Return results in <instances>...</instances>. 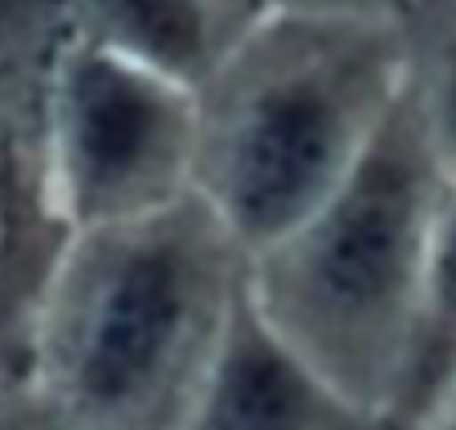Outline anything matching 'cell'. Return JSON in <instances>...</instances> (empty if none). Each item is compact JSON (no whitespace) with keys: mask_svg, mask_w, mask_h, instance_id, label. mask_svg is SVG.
<instances>
[{"mask_svg":"<svg viewBox=\"0 0 456 430\" xmlns=\"http://www.w3.org/2000/svg\"><path fill=\"white\" fill-rule=\"evenodd\" d=\"M247 292V252L197 197L72 229L28 323L50 430H183Z\"/></svg>","mask_w":456,"mask_h":430,"instance_id":"cell-1","label":"cell"},{"mask_svg":"<svg viewBox=\"0 0 456 430\" xmlns=\"http://www.w3.org/2000/svg\"><path fill=\"white\" fill-rule=\"evenodd\" d=\"M407 86L389 10L269 5L197 86L192 193L251 260L349 179Z\"/></svg>","mask_w":456,"mask_h":430,"instance_id":"cell-2","label":"cell"},{"mask_svg":"<svg viewBox=\"0 0 456 430\" xmlns=\"http://www.w3.org/2000/svg\"><path fill=\"white\" fill-rule=\"evenodd\" d=\"M447 175L411 86L367 157L305 220L247 260V301L322 381L389 421L420 314L429 229Z\"/></svg>","mask_w":456,"mask_h":430,"instance_id":"cell-3","label":"cell"},{"mask_svg":"<svg viewBox=\"0 0 456 430\" xmlns=\"http://www.w3.org/2000/svg\"><path fill=\"white\" fill-rule=\"evenodd\" d=\"M45 175L63 229L170 206L192 193L197 86L59 28L45 68Z\"/></svg>","mask_w":456,"mask_h":430,"instance_id":"cell-4","label":"cell"},{"mask_svg":"<svg viewBox=\"0 0 456 430\" xmlns=\"http://www.w3.org/2000/svg\"><path fill=\"white\" fill-rule=\"evenodd\" d=\"M63 28V19H59ZM59 28L19 63H0V345L28 363V323L68 238L45 175V68Z\"/></svg>","mask_w":456,"mask_h":430,"instance_id":"cell-5","label":"cell"},{"mask_svg":"<svg viewBox=\"0 0 456 430\" xmlns=\"http://www.w3.org/2000/svg\"><path fill=\"white\" fill-rule=\"evenodd\" d=\"M183 430H394L300 363L251 310L247 292Z\"/></svg>","mask_w":456,"mask_h":430,"instance_id":"cell-6","label":"cell"},{"mask_svg":"<svg viewBox=\"0 0 456 430\" xmlns=\"http://www.w3.org/2000/svg\"><path fill=\"white\" fill-rule=\"evenodd\" d=\"M68 28L139 63L201 86L247 23L269 10L260 0H59Z\"/></svg>","mask_w":456,"mask_h":430,"instance_id":"cell-7","label":"cell"},{"mask_svg":"<svg viewBox=\"0 0 456 430\" xmlns=\"http://www.w3.org/2000/svg\"><path fill=\"white\" fill-rule=\"evenodd\" d=\"M452 381H456V179H447L429 229L416 336H411V354H407V372L389 426L407 430L420 412H429L443 399Z\"/></svg>","mask_w":456,"mask_h":430,"instance_id":"cell-8","label":"cell"},{"mask_svg":"<svg viewBox=\"0 0 456 430\" xmlns=\"http://www.w3.org/2000/svg\"><path fill=\"white\" fill-rule=\"evenodd\" d=\"M411 103L438 170L456 179V0H447L434 41L411 45Z\"/></svg>","mask_w":456,"mask_h":430,"instance_id":"cell-9","label":"cell"},{"mask_svg":"<svg viewBox=\"0 0 456 430\" xmlns=\"http://www.w3.org/2000/svg\"><path fill=\"white\" fill-rule=\"evenodd\" d=\"M0 430H50L37 390L28 381L23 354L0 345Z\"/></svg>","mask_w":456,"mask_h":430,"instance_id":"cell-10","label":"cell"},{"mask_svg":"<svg viewBox=\"0 0 456 430\" xmlns=\"http://www.w3.org/2000/svg\"><path fill=\"white\" fill-rule=\"evenodd\" d=\"M407 430H456V381L443 390V399L429 408V412H420Z\"/></svg>","mask_w":456,"mask_h":430,"instance_id":"cell-11","label":"cell"},{"mask_svg":"<svg viewBox=\"0 0 456 430\" xmlns=\"http://www.w3.org/2000/svg\"><path fill=\"white\" fill-rule=\"evenodd\" d=\"M260 5H309V0H260Z\"/></svg>","mask_w":456,"mask_h":430,"instance_id":"cell-12","label":"cell"}]
</instances>
